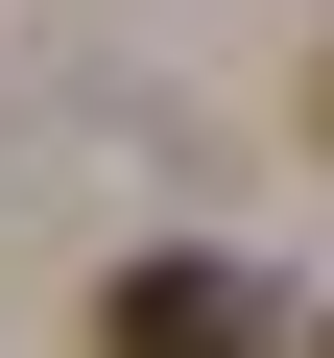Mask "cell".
Segmentation results:
<instances>
[{"instance_id": "obj_1", "label": "cell", "mask_w": 334, "mask_h": 358, "mask_svg": "<svg viewBox=\"0 0 334 358\" xmlns=\"http://www.w3.org/2000/svg\"><path fill=\"white\" fill-rule=\"evenodd\" d=\"M96 358H286V310H263L239 263H119V287H96Z\"/></svg>"}]
</instances>
